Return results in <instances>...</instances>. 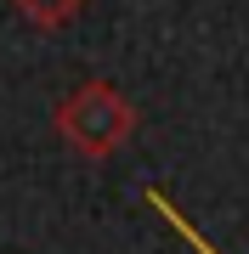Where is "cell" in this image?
<instances>
[]
</instances>
